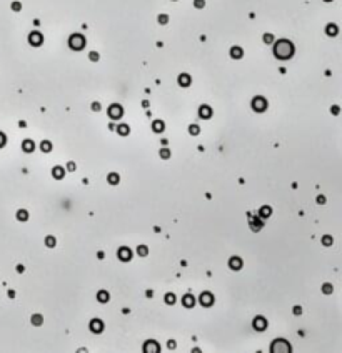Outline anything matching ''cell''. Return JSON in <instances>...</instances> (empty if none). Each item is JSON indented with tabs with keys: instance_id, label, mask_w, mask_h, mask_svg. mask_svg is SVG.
Returning <instances> with one entry per match:
<instances>
[{
	"instance_id": "1",
	"label": "cell",
	"mask_w": 342,
	"mask_h": 353,
	"mask_svg": "<svg viewBox=\"0 0 342 353\" xmlns=\"http://www.w3.org/2000/svg\"><path fill=\"white\" fill-rule=\"evenodd\" d=\"M274 53H275V57L286 60V59H289V57H292V53H294V45H292L289 40H279V42L275 43Z\"/></svg>"
},
{
	"instance_id": "2",
	"label": "cell",
	"mask_w": 342,
	"mask_h": 353,
	"mask_svg": "<svg viewBox=\"0 0 342 353\" xmlns=\"http://www.w3.org/2000/svg\"><path fill=\"white\" fill-rule=\"evenodd\" d=\"M270 351L272 353H289L290 351V345L286 342V340L279 338V340H274V343H272L270 347Z\"/></svg>"
},
{
	"instance_id": "3",
	"label": "cell",
	"mask_w": 342,
	"mask_h": 353,
	"mask_svg": "<svg viewBox=\"0 0 342 353\" xmlns=\"http://www.w3.org/2000/svg\"><path fill=\"white\" fill-rule=\"evenodd\" d=\"M69 45H70V48H73V50H82L84 45H85V39L80 34H73L70 39H69Z\"/></svg>"
},
{
	"instance_id": "4",
	"label": "cell",
	"mask_w": 342,
	"mask_h": 353,
	"mask_svg": "<svg viewBox=\"0 0 342 353\" xmlns=\"http://www.w3.org/2000/svg\"><path fill=\"white\" fill-rule=\"evenodd\" d=\"M122 115H123V110H122L120 105L114 103V105L109 107V117L112 118V120H119V118H122Z\"/></svg>"
},
{
	"instance_id": "5",
	"label": "cell",
	"mask_w": 342,
	"mask_h": 353,
	"mask_svg": "<svg viewBox=\"0 0 342 353\" xmlns=\"http://www.w3.org/2000/svg\"><path fill=\"white\" fill-rule=\"evenodd\" d=\"M252 108L255 112H264L267 108V100L264 97H255L252 100Z\"/></svg>"
},
{
	"instance_id": "6",
	"label": "cell",
	"mask_w": 342,
	"mask_h": 353,
	"mask_svg": "<svg viewBox=\"0 0 342 353\" xmlns=\"http://www.w3.org/2000/svg\"><path fill=\"white\" fill-rule=\"evenodd\" d=\"M199 302H200L202 306H212L214 305V295L209 293V291H204V293L200 295Z\"/></svg>"
},
{
	"instance_id": "7",
	"label": "cell",
	"mask_w": 342,
	"mask_h": 353,
	"mask_svg": "<svg viewBox=\"0 0 342 353\" xmlns=\"http://www.w3.org/2000/svg\"><path fill=\"white\" fill-rule=\"evenodd\" d=\"M144 351L145 353H159L160 351V347L157 342H154V340H149L145 345H144Z\"/></svg>"
},
{
	"instance_id": "8",
	"label": "cell",
	"mask_w": 342,
	"mask_h": 353,
	"mask_svg": "<svg viewBox=\"0 0 342 353\" xmlns=\"http://www.w3.org/2000/svg\"><path fill=\"white\" fill-rule=\"evenodd\" d=\"M90 330L94 331V333H102L104 331V322L98 318H94L92 322H90Z\"/></svg>"
},
{
	"instance_id": "9",
	"label": "cell",
	"mask_w": 342,
	"mask_h": 353,
	"mask_svg": "<svg viewBox=\"0 0 342 353\" xmlns=\"http://www.w3.org/2000/svg\"><path fill=\"white\" fill-rule=\"evenodd\" d=\"M249 223H250V228H252L254 230V232H259V230H261L262 227H264V221H262V218H261V217H257V218H254V217H250L249 215Z\"/></svg>"
},
{
	"instance_id": "10",
	"label": "cell",
	"mask_w": 342,
	"mask_h": 353,
	"mask_svg": "<svg viewBox=\"0 0 342 353\" xmlns=\"http://www.w3.org/2000/svg\"><path fill=\"white\" fill-rule=\"evenodd\" d=\"M254 328L257 331H264L267 328V320L262 318V317H255L254 318Z\"/></svg>"
},
{
	"instance_id": "11",
	"label": "cell",
	"mask_w": 342,
	"mask_h": 353,
	"mask_svg": "<svg viewBox=\"0 0 342 353\" xmlns=\"http://www.w3.org/2000/svg\"><path fill=\"white\" fill-rule=\"evenodd\" d=\"M119 258H120L122 262H130L132 252L127 247H120V250H119Z\"/></svg>"
},
{
	"instance_id": "12",
	"label": "cell",
	"mask_w": 342,
	"mask_h": 353,
	"mask_svg": "<svg viewBox=\"0 0 342 353\" xmlns=\"http://www.w3.org/2000/svg\"><path fill=\"white\" fill-rule=\"evenodd\" d=\"M199 115H200V118H211L212 117V108L209 105H202L200 108H199Z\"/></svg>"
},
{
	"instance_id": "13",
	"label": "cell",
	"mask_w": 342,
	"mask_h": 353,
	"mask_svg": "<svg viewBox=\"0 0 342 353\" xmlns=\"http://www.w3.org/2000/svg\"><path fill=\"white\" fill-rule=\"evenodd\" d=\"M42 35L39 34V32H32L30 35H28V42H30V45H40L42 43Z\"/></svg>"
},
{
	"instance_id": "14",
	"label": "cell",
	"mask_w": 342,
	"mask_h": 353,
	"mask_svg": "<svg viewBox=\"0 0 342 353\" xmlns=\"http://www.w3.org/2000/svg\"><path fill=\"white\" fill-rule=\"evenodd\" d=\"M229 266H230L232 270H240V268H242V260H240L239 257H230Z\"/></svg>"
},
{
	"instance_id": "15",
	"label": "cell",
	"mask_w": 342,
	"mask_h": 353,
	"mask_svg": "<svg viewBox=\"0 0 342 353\" xmlns=\"http://www.w3.org/2000/svg\"><path fill=\"white\" fill-rule=\"evenodd\" d=\"M52 175H53V178H55V180H62V178L65 176V170H64L62 167L57 165V167L52 168Z\"/></svg>"
},
{
	"instance_id": "16",
	"label": "cell",
	"mask_w": 342,
	"mask_h": 353,
	"mask_svg": "<svg viewBox=\"0 0 342 353\" xmlns=\"http://www.w3.org/2000/svg\"><path fill=\"white\" fill-rule=\"evenodd\" d=\"M22 150L23 152H27V153H30V152H34L35 150V143L30 140V138H27V140H23L22 142Z\"/></svg>"
},
{
	"instance_id": "17",
	"label": "cell",
	"mask_w": 342,
	"mask_h": 353,
	"mask_svg": "<svg viewBox=\"0 0 342 353\" xmlns=\"http://www.w3.org/2000/svg\"><path fill=\"white\" fill-rule=\"evenodd\" d=\"M182 305L185 308H192V306L195 305V298H194L192 295H185V297H182Z\"/></svg>"
},
{
	"instance_id": "18",
	"label": "cell",
	"mask_w": 342,
	"mask_h": 353,
	"mask_svg": "<svg viewBox=\"0 0 342 353\" xmlns=\"http://www.w3.org/2000/svg\"><path fill=\"white\" fill-rule=\"evenodd\" d=\"M164 128H165V125H164V122H160V120H155L154 124H152V130H154L155 133H162Z\"/></svg>"
},
{
	"instance_id": "19",
	"label": "cell",
	"mask_w": 342,
	"mask_h": 353,
	"mask_svg": "<svg viewBox=\"0 0 342 353\" xmlns=\"http://www.w3.org/2000/svg\"><path fill=\"white\" fill-rule=\"evenodd\" d=\"M270 213H272V208L269 205H264L261 210H259V217H261V218H267V217H270Z\"/></svg>"
},
{
	"instance_id": "20",
	"label": "cell",
	"mask_w": 342,
	"mask_h": 353,
	"mask_svg": "<svg viewBox=\"0 0 342 353\" xmlns=\"http://www.w3.org/2000/svg\"><path fill=\"white\" fill-rule=\"evenodd\" d=\"M179 85H182V87H189V85H190V77H189L187 73L179 75Z\"/></svg>"
},
{
	"instance_id": "21",
	"label": "cell",
	"mask_w": 342,
	"mask_h": 353,
	"mask_svg": "<svg viewBox=\"0 0 342 353\" xmlns=\"http://www.w3.org/2000/svg\"><path fill=\"white\" fill-rule=\"evenodd\" d=\"M117 133H119V135H122V137H125V135H129V133H130V127H129V125H125V124L119 125V127H117Z\"/></svg>"
},
{
	"instance_id": "22",
	"label": "cell",
	"mask_w": 342,
	"mask_h": 353,
	"mask_svg": "<svg viewBox=\"0 0 342 353\" xmlns=\"http://www.w3.org/2000/svg\"><path fill=\"white\" fill-rule=\"evenodd\" d=\"M242 55H244V52H242L240 47H232L230 48V57H232V59H240Z\"/></svg>"
},
{
	"instance_id": "23",
	"label": "cell",
	"mask_w": 342,
	"mask_h": 353,
	"mask_svg": "<svg viewBox=\"0 0 342 353\" xmlns=\"http://www.w3.org/2000/svg\"><path fill=\"white\" fill-rule=\"evenodd\" d=\"M97 300L100 302V303H107V302H109V293H107L105 290H100L97 293Z\"/></svg>"
},
{
	"instance_id": "24",
	"label": "cell",
	"mask_w": 342,
	"mask_h": 353,
	"mask_svg": "<svg viewBox=\"0 0 342 353\" xmlns=\"http://www.w3.org/2000/svg\"><path fill=\"white\" fill-rule=\"evenodd\" d=\"M107 180H109V183H110V185H117V183L120 182V176H119L117 173H109Z\"/></svg>"
},
{
	"instance_id": "25",
	"label": "cell",
	"mask_w": 342,
	"mask_h": 353,
	"mask_svg": "<svg viewBox=\"0 0 342 353\" xmlns=\"http://www.w3.org/2000/svg\"><path fill=\"white\" fill-rule=\"evenodd\" d=\"M40 150H42L44 153H48V152L52 150V143L48 142V140H44L42 143H40Z\"/></svg>"
},
{
	"instance_id": "26",
	"label": "cell",
	"mask_w": 342,
	"mask_h": 353,
	"mask_svg": "<svg viewBox=\"0 0 342 353\" xmlns=\"http://www.w3.org/2000/svg\"><path fill=\"white\" fill-rule=\"evenodd\" d=\"M32 323L37 327H40L44 323V318H42V315H39V313H35V315H32Z\"/></svg>"
},
{
	"instance_id": "27",
	"label": "cell",
	"mask_w": 342,
	"mask_h": 353,
	"mask_svg": "<svg viewBox=\"0 0 342 353\" xmlns=\"http://www.w3.org/2000/svg\"><path fill=\"white\" fill-rule=\"evenodd\" d=\"M17 218H19V221H27V218H28V212H27V210H19V212H17Z\"/></svg>"
},
{
	"instance_id": "28",
	"label": "cell",
	"mask_w": 342,
	"mask_h": 353,
	"mask_svg": "<svg viewBox=\"0 0 342 353\" xmlns=\"http://www.w3.org/2000/svg\"><path fill=\"white\" fill-rule=\"evenodd\" d=\"M325 32H327V35H331V37H336L337 35V27L336 25H327V28H325Z\"/></svg>"
},
{
	"instance_id": "29",
	"label": "cell",
	"mask_w": 342,
	"mask_h": 353,
	"mask_svg": "<svg viewBox=\"0 0 342 353\" xmlns=\"http://www.w3.org/2000/svg\"><path fill=\"white\" fill-rule=\"evenodd\" d=\"M164 300H165L167 305H174L175 303V295L174 293H167L165 297H164Z\"/></svg>"
},
{
	"instance_id": "30",
	"label": "cell",
	"mask_w": 342,
	"mask_h": 353,
	"mask_svg": "<svg viewBox=\"0 0 342 353\" xmlns=\"http://www.w3.org/2000/svg\"><path fill=\"white\" fill-rule=\"evenodd\" d=\"M189 133H190V135H199L200 133V127L195 125V124H192L190 127H189Z\"/></svg>"
},
{
	"instance_id": "31",
	"label": "cell",
	"mask_w": 342,
	"mask_h": 353,
	"mask_svg": "<svg viewBox=\"0 0 342 353\" xmlns=\"http://www.w3.org/2000/svg\"><path fill=\"white\" fill-rule=\"evenodd\" d=\"M159 155H160V158L167 160V158H170V150H169V148H165V147H164V148H162V150L159 152Z\"/></svg>"
},
{
	"instance_id": "32",
	"label": "cell",
	"mask_w": 342,
	"mask_h": 353,
	"mask_svg": "<svg viewBox=\"0 0 342 353\" xmlns=\"http://www.w3.org/2000/svg\"><path fill=\"white\" fill-rule=\"evenodd\" d=\"M45 245H47L48 248H53V247H55V238H53L52 235H48L47 238H45Z\"/></svg>"
},
{
	"instance_id": "33",
	"label": "cell",
	"mask_w": 342,
	"mask_h": 353,
	"mask_svg": "<svg viewBox=\"0 0 342 353\" xmlns=\"http://www.w3.org/2000/svg\"><path fill=\"white\" fill-rule=\"evenodd\" d=\"M137 253H139V255H140V257H145L147 253H149V250H147V247H145V245H140V247L137 248Z\"/></svg>"
},
{
	"instance_id": "34",
	"label": "cell",
	"mask_w": 342,
	"mask_h": 353,
	"mask_svg": "<svg viewBox=\"0 0 342 353\" xmlns=\"http://www.w3.org/2000/svg\"><path fill=\"white\" fill-rule=\"evenodd\" d=\"M322 291H324L325 295L332 293V285H331V283H324V285H322Z\"/></svg>"
},
{
	"instance_id": "35",
	"label": "cell",
	"mask_w": 342,
	"mask_h": 353,
	"mask_svg": "<svg viewBox=\"0 0 342 353\" xmlns=\"http://www.w3.org/2000/svg\"><path fill=\"white\" fill-rule=\"evenodd\" d=\"M322 245H325V247H329V245H332V237H329V235H324V237H322Z\"/></svg>"
},
{
	"instance_id": "36",
	"label": "cell",
	"mask_w": 342,
	"mask_h": 353,
	"mask_svg": "<svg viewBox=\"0 0 342 353\" xmlns=\"http://www.w3.org/2000/svg\"><path fill=\"white\" fill-rule=\"evenodd\" d=\"M264 42H265V43H272V42H274V37H272L270 34H265V35H264Z\"/></svg>"
},
{
	"instance_id": "37",
	"label": "cell",
	"mask_w": 342,
	"mask_h": 353,
	"mask_svg": "<svg viewBox=\"0 0 342 353\" xmlns=\"http://www.w3.org/2000/svg\"><path fill=\"white\" fill-rule=\"evenodd\" d=\"M89 57H90V60H92V62H97V60H98V53L97 52H90Z\"/></svg>"
},
{
	"instance_id": "38",
	"label": "cell",
	"mask_w": 342,
	"mask_h": 353,
	"mask_svg": "<svg viewBox=\"0 0 342 353\" xmlns=\"http://www.w3.org/2000/svg\"><path fill=\"white\" fill-rule=\"evenodd\" d=\"M204 0H194V5L197 7V9H204Z\"/></svg>"
},
{
	"instance_id": "39",
	"label": "cell",
	"mask_w": 342,
	"mask_h": 353,
	"mask_svg": "<svg viewBox=\"0 0 342 353\" xmlns=\"http://www.w3.org/2000/svg\"><path fill=\"white\" fill-rule=\"evenodd\" d=\"M167 22H169V15H160L159 17V23L164 25V23H167Z\"/></svg>"
},
{
	"instance_id": "40",
	"label": "cell",
	"mask_w": 342,
	"mask_h": 353,
	"mask_svg": "<svg viewBox=\"0 0 342 353\" xmlns=\"http://www.w3.org/2000/svg\"><path fill=\"white\" fill-rule=\"evenodd\" d=\"M294 315H297V317H299V315H302V306H294Z\"/></svg>"
},
{
	"instance_id": "41",
	"label": "cell",
	"mask_w": 342,
	"mask_h": 353,
	"mask_svg": "<svg viewBox=\"0 0 342 353\" xmlns=\"http://www.w3.org/2000/svg\"><path fill=\"white\" fill-rule=\"evenodd\" d=\"M92 110H94V112H98V110H100V103H98V102H94V103H92Z\"/></svg>"
},
{
	"instance_id": "42",
	"label": "cell",
	"mask_w": 342,
	"mask_h": 353,
	"mask_svg": "<svg viewBox=\"0 0 342 353\" xmlns=\"http://www.w3.org/2000/svg\"><path fill=\"white\" fill-rule=\"evenodd\" d=\"M75 168H77V167H75V163H73V162H69V163H67V170L73 172V170H75Z\"/></svg>"
},
{
	"instance_id": "43",
	"label": "cell",
	"mask_w": 342,
	"mask_h": 353,
	"mask_svg": "<svg viewBox=\"0 0 342 353\" xmlns=\"http://www.w3.org/2000/svg\"><path fill=\"white\" fill-rule=\"evenodd\" d=\"M20 7H22V5H20L19 2H14V3H12V9H14L15 12H19V10H20Z\"/></svg>"
},
{
	"instance_id": "44",
	"label": "cell",
	"mask_w": 342,
	"mask_h": 353,
	"mask_svg": "<svg viewBox=\"0 0 342 353\" xmlns=\"http://www.w3.org/2000/svg\"><path fill=\"white\" fill-rule=\"evenodd\" d=\"M317 203H320V205L325 203V197L324 195H319V197H317Z\"/></svg>"
},
{
	"instance_id": "45",
	"label": "cell",
	"mask_w": 342,
	"mask_h": 353,
	"mask_svg": "<svg viewBox=\"0 0 342 353\" xmlns=\"http://www.w3.org/2000/svg\"><path fill=\"white\" fill-rule=\"evenodd\" d=\"M3 145H5V135L0 133V147H3Z\"/></svg>"
},
{
	"instance_id": "46",
	"label": "cell",
	"mask_w": 342,
	"mask_h": 353,
	"mask_svg": "<svg viewBox=\"0 0 342 353\" xmlns=\"http://www.w3.org/2000/svg\"><path fill=\"white\" fill-rule=\"evenodd\" d=\"M167 347L170 348V350H174V348H175V342H174V340H170V342L167 343Z\"/></svg>"
},
{
	"instance_id": "47",
	"label": "cell",
	"mask_w": 342,
	"mask_h": 353,
	"mask_svg": "<svg viewBox=\"0 0 342 353\" xmlns=\"http://www.w3.org/2000/svg\"><path fill=\"white\" fill-rule=\"evenodd\" d=\"M339 112H340V110H339V107H332V113H334V115H337Z\"/></svg>"
},
{
	"instance_id": "48",
	"label": "cell",
	"mask_w": 342,
	"mask_h": 353,
	"mask_svg": "<svg viewBox=\"0 0 342 353\" xmlns=\"http://www.w3.org/2000/svg\"><path fill=\"white\" fill-rule=\"evenodd\" d=\"M160 143H162V145H164V147H165V145H167V143H169V140H165V138H164V140H160Z\"/></svg>"
},
{
	"instance_id": "49",
	"label": "cell",
	"mask_w": 342,
	"mask_h": 353,
	"mask_svg": "<svg viewBox=\"0 0 342 353\" xmlns=\"http://www.w3.org/2000/svg\"><path fill=\"white\" fill-rule=\"evenodd\" d=\"M325 2H327V0H325ZM329 2H331V0H329Z\"/></svg>"
}]
</instances>
